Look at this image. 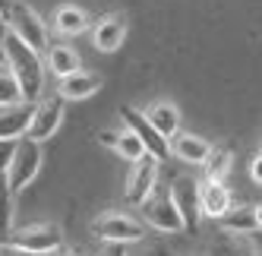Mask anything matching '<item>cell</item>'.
Returning <instances> with one entry per match:
<instances>
[{"label":"cell","mask_w":262,"mask_h":256,"mask_svg":"<svg viewBox=\"0 0 262 256\" xmlns=\"http://www.w3.org/2000/svg\"><path fill=\"white\" fill-rule=\"evenodd\" d=\"M0 48H4V63L7 70L16 76V82H19V92H23V101H38L41 92H45V60L38 51H32L29 45H23L16 35L7 32V38L0 41Z\"/></svg>","instance_id":"obj_1"},{"label":"cell","mask_w":262,"mask_h":256,"mask_svg":"<svg viewBox=\"0 0 262 256\" xmlns=\"http://www.w3.org/2000/svg\"><path fill=\"white\" fill-rule=\"evenodd\" d=\"M38 171H41V142H35L29 136H19L16 145H13L10 161H7V171H4L10 190L13 193L26 190L32 180L38 177Z\"/></svg>","instance_id":"obj_2"},{"label":"cell","mask_w":262,"mask_h":256,"mask_svg":"<svg viewBox=\"0 0 262 256\" xmlns=\"http://www.w3.org/2000/svg\"><path fill=\"white\" fill-rule=\"evenodd\" d=\"M139 212H142V225L155 228V231H167V234L183 231L180 212H177L174 199H171V190H167V187H158L155 184L152 193L139 203Z\"/></svg>","instance_id":"obj_3"},{"label":"cell","mask_w":262,"mask_h":256,"mask_svg":"<svg viewBox=\"0 0 262 256\" xmlns=\"http://www.w3.org/2000/svg\"><path fill=\"white\" fill-rule=\"evenodd\" d=\"M92 234L101 237L104 244H136L145 237V225L129 212H104L92 222Z\"/></svg>","instance_id":"obj_4"},{"label":"cell","mask_w":262,"mask_h":256,"mask_svg":"<svg viewBox=\"0 0 262 256\" xmlns=\"http://www.w3.org/2000/svg\"><path fill=\"white\" fill-rule=\"evenodd\" d=\"M7 29H10V35H16L23 45H29L32 51H38V54L51 45L48 26L41 23V16L35 13L32 7H26V4H13L10 7V13H7Z\"/></svg>","instance_id":"obj_5"},{"label":"cell","mask_w":262,"mask_h":256,"mask_svg":"<svg viewBox=\"0 0 262 256\" xmlns=\"http://www.w3.org/2000/svg\"><path fill=\"white\" fill-rule=\"evenodd\" d=\"M63 111H67V101L57 95V98H38L32 104V117H29V126H26V136L35 139V142H45L57 133V126L63 123Z\"/></svg>","instance_id":"obj_6"},{"label":"cell","mask_w":262,"mask_h":256,"mask_svg":"<svg viewBox=\"0 0 262 256\" xmlns=\"http://www.w3.org/2000/svg\"><path fill=\"white\" fill-rule=\"evenodd\" d=\"M120 117H123V123H126V130H133L136 133V139L142 142V149H145V155H152L155 161H164L167 155H171V139L167 136H161L152 123L145 120V114L142 111H136V108H120Z\"/></svg>","instance_id":"obj_7"},{"label":"cell","mask_w":262,"mask_h":256,"mask_svg":"<svg viewBox=\"0 0 262 256\" xmlns=\"http://www.w3.org/2000/svg\"><path fill=\"white\" fill-rule=\"evenodd\" d=\"M7 244L29 250V253H51L63 244V234H60L57 225H29V228H19V231H10Z\"/></svg>","instance_id":"obj_8"},{"label":"cell","mask_w":262,"mask_h":256,"mask_svg":"<svg viewBox=\"0 0 262 256\" xmlns=\"http://www.w3.org/2000/svg\"><path fill=\"white\" fill-rule=\"evenodd\" d=\"M171 199H174V206L180 212L183 231H196L199 218H202V212H199V184L193 177H180L171 187Z\"/></svg>","instance_id":"obj_9"},{"label":"cell","mask_w":262,"mask_h":256,"mask_svg":"<svg viewBox=\"0 0 262 256\" xmlns=\"http://www.w3.org/2000/svg\"><path fill=\"white\" fill-rule=\"evenodd\" d=\"M155 177H158V161L152 155H142L133 161V171H129V180H126V203H142V199L152 193L155 187Z\"/></svg>","instance_id":"obj_10"},{"label":"cell","mask_w":262,"mask_h":256,"mask_svg":"<svg viewBox=\"0 0 262 256\" xmlns=\"http://www.w3.org/2000/svg\"><path fill=\"white\" fill-rule=\"evenodd\" d=\"M123 38H126V16L123 13H107L95 23V29H92V41L104 54L117 51L123 45Z\"/></svg>","instance_id":"obj_11"},{"label":"cell","mask_w":262,"mask_h":256,"mask_svg":"<svg viewBox=\"0 0 262 256\" xmlns=\"http://www.w3.org/2000/svg\"><path fill=\"white\" fill-rule=\"evenodd\" d=\"M101 89V79L98 73H89V70H73L67 76H60V98L63 101H82V98H92Z\"/></svg>","instance_id":"obj_12"},{"label":"cell","mask_w":262,"mask_h":256,"mask_svg":"<svg viewBox=\"0 0 262 256\" xmlns=\"http://www.w3.org/2000/svg\"><path fill=\"white\" fill-rule=\"evenodd\" d=\"M231 209V190L221 184V180L205 177L199 184V212L205 218H221Z\"/></svg>","instance_id":"obj_13"},{"label":"cell","mask_w":262,"mask_h":256,"mask_svg":"<svg viewBox=\"0 0 262 256\" xmlns=\"http://www.w3.org/2000/svg\"><path fill=\"white\" fill-rule=\"evenodd\" d=\"M205 256H259L256 247L250 244L247 234H234V231H218L209 247H205Z\"/></svg>","instance_id":"obj_14"},{"label":"cell","mask_w":262,"mask_h":256,"mask_svg":"<svg viewBox=\"0 0 262 256\" xmlns=\"http://www.w3.org/2000/svg\"><path fill=\"white\" fill-rule=\"evenodd\" d=\"M29 117H32V101L0 104V139H19V136H26Z\"/></svg>","instance_id":"obj_15"},{"label":"cell","mask_w":262,"mask_h":256,"mask_svg":"<svg viewBox=\"0 0 262 256\" xmlns=\"http://www.w3.org/2000/svg\"><path fill=\"white\" fill-rule=\"evenodd\" d=\"M221 228L224 231H234V234H253V231H259V225H262V215H259V206H231L228 212H224L221 218Z\"/></svg>","instance_id":"obj_16"},{"label":"cell","mask_w":262,"mask_h":256,"mask_svg":"<svg viewBox=\"0 0 262 256\" xmlns=\"http://www.w3.org/2000/svg\"><path fill=\"white\" fill-rule=\"evenodd\" d=\"M142 114H145V120L152 123L161 136H167V139L180 130V111H177L171 101H158V104H152V108H145Z\"/></svg>","instance_id":"obj_17"},{"label":"cell","mask_w":262,"mask_h":256,"mask_svg":"<svg viewBox=\"0 0 262 256\" xmlns=\"http://www.w3.org/2000/svg\"><path fill=\"white\" fill-rule=\"evenodd\" d=\"M171 139H174V142H167V145H171V152L180 155L183 161H190V164H202L205 155H209V149H212L205 139H199V136H193V133H180V136L174 133Z\"/></svg>","instance_id":"obj_18"},{"label":"cell","mask_w":262,"mask_h":256,"mask_svg":"<svg viewBox=\"0 0 262 256\" xmlns=\"http://www.w3.org/2000/svg\"><path fill=\"white\" fill-rule=\"evenodd\" d=\"M45 63L54 76H67V73L79 70V54L70 45H48L45 48Z\"/></svg>","instance_id":"obj_19"},{"label":"cell","mask_w":262,"mask_h":256,"mask_svg":"<svg viewBox=\"0 0 262 256\" xmlns=\"http://www.w3.org/2000/svg\"><path fill=\"white\" fill-rule=\"evenodd\" d=\"M205 177H212V180H221L224 174L231 171V164H234V155L228 145H212L209 155H205Z\"/></svg>","instance_id":"obj_20"},{"label":"cell","mask_w":262,"mask_h":256,"mask_svg":"<svg viewBox=\"0 0 262 256\" xmlns=\"http://www.w3.org/2000/svg\"><path fill=\"white\" fill-rule=\"evenodd\" d=\"M13 190L7 184V174H0V244H7L13 231Z\"/></svg>","instance_id":"obj_21"},{"label":"cell","mask_w":262,"mask_h":256,"mask_svg":"<svg viewBox=\"0 0 262 256\" xmlns=\"http://www.w3.org/2000/svg\"><path fill=\"white\" fill-rule=\"evenodd\" d=\"M54 26H57L63 35H79V32H85L89 19H85V13L79 7H60L57 16H54Z\"/></svg>","instance_id":"obj_22"},{"label":"cell","mask_w":262,"mask_h":256,"mask_svg":"<svg viewBox=\"0 0 262 256\" xmlns=\"http://www.w3.org/2000/svg\"><path fill=\"white\" fill-rule=\"evenodd\" d=\"M111 149H114L117 155H123L126 161H136V158H142V155H145L142 142L136 139V133H133V130H120V133H114V139H111Z\"/></svg>","instance_id":"obj_23"},{"label":"cell","mask_w":262,"mask_h":256,"mask_svg":"<svg viewBox=\"0 0 262 256\" xmlns=\"http://www.w3.org/2000/svg\"><path fill=\"white\" fill-rule=\"evenodd\" d=\"M23 101V92H19V82H16V76L7 70V63L0 67V104H16Z\"/></svg>","instance_id":"obj_24"},{"label":"cell","mask_w":262,"mask_h":256,"mask_svg":"<svg viewBox=\"0 0 262 256\" xmlns=\"http://www.w3.org/2000/svg\"><path fill=\"white\" fill-rule=\"evenodd\" d=\"M13 145H16V139H0V174L7 171V161L13 155Z\"/></svg>","instance_id":"obj_25"},{"label":"cell","mask_w":262,"mask_h":256,"mask_svg":"<svg viewBox=\"0 0 262 256\" xmlns=\"http://www.w3.org/2000/svg\"><path fill=\"white\" fill-rule=\"evenodd\" d=\"M0 256H48V253H29V250H19V247L0 244Z\"/></svg>","instance_id":"obj_26"},{"label":"cell","mask_w":262,"mask_h":256,"mask_svg":"<svg viewBox=\"0 0 262 256\" xmlns=\"http://www.w3.org/2000/svg\"><path fill=\"white\" fill-rule=\"evenodd\" d=\"M250 177H253V184H256V187L262 184V158H259V155L250 161Z\"/></svg>","instance_id":"obj_27"},{"label":"cell","mask_w":262,"mask_h":256,"mask_svg":"<svg viewBox=\"0 0 262 256\" xmlns=\"http://www.w3.org/2000/svg\"><path fill=\"white\" fill-rule=\"evenodd\" d=\"M98 256H126V250H123V244H107Z\"/></svg>","instance_id":"obj_28"},{"label":"cell","mask_w":262,"mask_h":256,"mask_svg":"<svg viewBox=\"0 0 262 256\" xmlns=\"http://www.w3.org/2000/svg\"><path fill=\"white\" fill-rule=\"evenodd\" d=\"M7 32H10V29H7V16H4V13H0V41H4V38H7Z\"/></svg>","instance_id":"obj_29"},{"label":"cell","mask_w":262,"mask_h":256,"mask_svg":"<svg viewBox=\"0 0 262 256\" xmlns=\"http://www.w3.org/2000/svg\"><path fill=\"white\" fill-rule=\"evenodd\" d=\"M13 4H16V0H0V13H4V16H7V13H10V7H13Z\"/></svg>","instance_id":"obj_30"},{"label":"cell","mask_w":262,"mask_h":256,"mask_svg":"<svg viewBox=\"0 0 262 256\" xmlns=\"http://www.w3.org/2000/svg\"><path fill=\"white\" fill-rule=\"evenodd\" d=\"M54 256H76V253H70V250H63V244H60L57 250H54Z\"/></svg>","instance_id":"obj_31"},{"label":"cell","mask_w":262,"mask_h":256,"mask_svg":"<svg viewBox=\"0 0 262 256\" xmlns=\"http://www.w3.org/2000/svg\"><path fill=\"white\" fill-rule=\"evenodd\" d=\"M0 67H4V48H0Z\"/></svg>","instance_id":"obj_32"}]
</instances>
